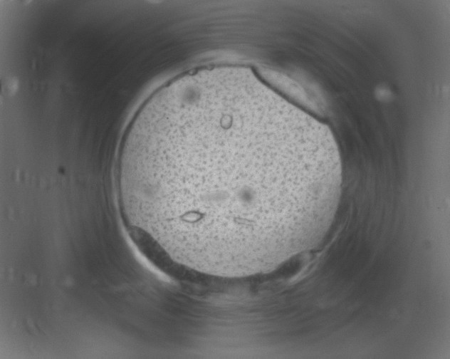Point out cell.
Listing matches in <instances>:
<instances>
[{"instance_id": "obj_1", "label": "cell", "mask_w": 450, "mask_h": 359, "mask_svg": "<svg viewBox=\"0 0 450 359\" xmlns=\"http://www.w3.org/2000/svg\"><path fill=\"white\" fill-rule=\"evenodd\" d=\"M342 181L328 125L237 71L160 89L120 160L131 224L167 261L222 277L273 271L318 245Z\"/></svg>"}]
</instances>
